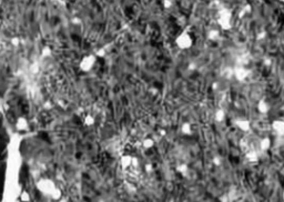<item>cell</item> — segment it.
Segmentation results:
<instances>
[{
    "mask_svg": "<svg viewBox=\"0 0 284 202\" xmlns=\"http://www.w3.org/2000/svg\"><path fill=\"white\" fill-rule=\"evenodd\" d=\"M233 124L238 128L239 130H241L242 132H250L252 130L251 127V122L249 121L246 118L243 117H238L233 119Z\"/></svg>",
    "mask_w": 284,
    "mask_h": 202,
    "instance_id": "6",
    "label": "cell"
},
{
    "mask_svg": "<svg viewBox=\"0 0 284 202\" xmlns=\"http://www.w3.org/2000/svg\"><path fill=\"white\" fill-rule=\"evenodd\" d=\"M30 199H31V197H30V194L27 191H21L20 192L19 200H21V201H30Z\"/></svg>",
    "mask_w": 284,
    "mask_h": 202,
    "instance_id": "21",
    "label": "cell"
},
{
    "mask_svg": "<svg viewBox=\"0 0 284 202\" xmlns=\"http://www.w3.org/2000/svg\"><path fill=\"white\" fill-rule=\"evenodd\" d=\"M82 122L85 127H92L93 124L96 123V117L93 115H91V113H87L82 119Z\"/></svg>",
    "mask_w": 284,
    "mask_h": 202,
    "instance_id": "16",
    "label": "cell"
},
{
    "mask_svg": "<svg viewBox=\"0 0 284 202\" xmlns=\"http://www.w3.org/2000/svg\"><path fill=\"white\" fill-rule=\"evenodd\" d=\"M282 199L284 200V190H283V192H282Z\"/></svg>",
    "mask_w": 284,
    "mask_h": 202,
    "instance_id": "30",
    "label": "cell"
},
{
    "mask_svg": "<svg viewBox=\"0 0 284 202\" xmlns=\"http://www.w3.org/2000/svg\"><path fill=\"white\" fill-rule=\"evenodd\" d=\"M245 159L249 161V162H257L259 161V154L255 150H249L246 153H245Z\"/></svg>",
    "mask_w": 284,
    "mask_h": 202,
    "instance_id": "15",
    "label": "cell"
},
{
    "mask_svg": "<svg viewBox=\"0 0 284 202\" xmlns=\"http://www.w3.org/2000/svg\"><path fill=\"white\" fill-rule=\"evenodd\" d=\"M218 24H219V27L221 28L223 31H229V30H231L232 27H233V24H232V19H229V18L218 17Z\"/></svg>",
    "mask_w": 284,
    "mask_h": 202,
    "instance_id": "10",
    "label": "cell"
},
{
    "mask_svg": "<svg viewBox=\"0 0 284 202\" xmlns=\"http://www.w3.org/2000/svg\"><path fill=\"white\" fill-rule=\"evenodd\" d=\"M222 75H223L224 79H226V80H230L232 77H234V70H233V68L225 67V68L222 70Z\"/></svg>",
    "mask_w": 284,
    "mask_h": 202,
    "instance_id": "18",
    "label": "cell"
},
{
    "mask_svg": "<svg viewBox=\"0 0 284 202\" xmlns=\"http://www.w3.org/2000/svg\"><path fill=\"white\" fill-rule=\"evenodd\" d=\"M271 129L275 136L284 137V120H274L271 123Z\"/></svg>",
    "mask_w": 284,
    "mask_h": 202,
    "instance_id": "8",
    "label": "cell"
},
{
    "mask_svg": "<svg viewBox=\"0 0 284 202\" xmlns=\"http://www.w3.org/2000/svg\"><path fill=\"white\" fill-rule=\"evenodd\" d=\"M256 110L261 115H267L271 110V106L265 99H260L256 103Z\"/></svg>",
    "mask_w": 284,
    "mask_h": 202,
    "instance_id": "9",
    "label": "cell"
},
{
    "mask_svg": "<svg viewBox=\"0 0 284 202\" xmlns=\"http://www.w3.org/2000/svg\"><path fill=\"white\" fill-rule=\"evenodd\" d=\"M225 118H226V112L224 111V109L219 108V109L215 110V112H214V120L216 122L221 123V122H223L225 120Z\"/></svg>",
    "mask_w": 284,
    "mask_h": 202,
    "instance_id": "13",
    "label": "cell"
},
{
    "mask_svg": "<svg viewBox=\"0 0 284 202\" xmlns=\"http://www.w3.org/2000/svg\"><path fill=\"white\" fill-rule=\"evenodd\" d=\"M245 16H246V12H245V10L243 9V8H241V10H239V12H238V17L240 18V19H242V18H244Z\"/></svg>",
    "mask_w": 284,
    "mask_h": 202,
    "instance_id": "28",
    "label": "cell"
},
{
    "mask_svg": "<svg viewBox=\"0 0 284 202\" xmlns=\"http://www.w3.org/2000/svg\"><path fill=\"white\" fill-rule=\"evenodd\" d=\"M259 146H260V149L262 152H266V151L270 150V148L272 146V140L269 137H264V138H262L260 140Z\"/></svg>",
    "mask_w": 284,
    "mask_h": 202,
    "instance_id": "11",
    "label": "cell"
},
{
    "mask_svg": "<svg viewBox=\"0 0 284 202\" xmlns=\"http://www.w3.org/2000/svg\"><path fill=\"white\" fill-rule=\"evenodd\" d=\"M51 1H58V0H51Z\"/></svg>",
    "mask_w": 284,
    "mask_h": 202,
    "instance_id": "32",
    "label": "cell"
},
{
    "mask_svg": "<svg viewBox=\"0 0 284 202\" xmlns=\"http://www.w3.org/2000/svg\"><path fill=\"white\" fill-rule=\"evenodd\" d=\"M162 6L164 7V9H170L173 6L172 0H162Z\"/></svg>",
    "mask_w": 284,
    "mask_h": 202,
    "instance_id": "23",
    "label": "cell"
},
{
    "mask_svg": "<svg viewBox=\"0 0 284 202\" xmlns=\"http://www.w3.org/2000/svg\"><path fill=\"white\" fill-rule=\"evenodd\" d=\"M41 54L42 57H44V58H48V57L51 56V48L50 47H44L41 50Z\"/></svg>",
    "mask_w": 284,
    "mask_h": 202,
    "instance_id": "22",
    "label": "cell"
},
{
    "mask_svg": "<svg viewBox=\"0 0 284 202\" xmlns=\"http://www.w3.org/2000/svg\"><path fill=\"white\" fill-rule=\"evenodd\" d=\"M280 3H284V0H279Z\"/></svg>",
    "mask_w": 284,
    "mask_h": 202,
    "instance_id": "31",
    "label": "cell"
},
{
    "mask_svg": "<svg viewBox=\"0 0 284 202\" xmlns=\"http://www.w3.org/2000/svg\"><path fill=\"white\" fill-rule=\"evenodd\" d=\"M30 127V122L28 120V118H26L24 116H19L15 121V128L17 129V131L19 132H24L27 131Z\"/></svg>",
    "mask_w": 284,
    "mask_h": 202,
    "instance_id": "7",
    "label": "cell"
},
{
    "mask_svg": "<svg viewBox=\"0 0 284 202\" xmlns=\"http://www.w3.org/2000/svg\"><path fill=\"white\" fill-rule=\"evenodd\" d=\"M233 70H234V78L239 82H244L249 78V75H250V70L245 66H242V65H238L236 67H234Z\"/></svg>",
    "mask_w": 284,
    "mask_h": 202,
    "instance_id": "5",
    "label": "cell"
},
{
    "mask_svg": "<svg viewBox=\"0 0 284 202\" xmlns=\"http://www.w3.org/2000/svg\"><path fill=\"white\" fill-rule=\"evenodd\" d=\"M193 38H192L191 34L187 30L180 32L174 39V44L180 50H188L193 46Z\"/></svg>",
    "mask_w": 284,
    "mask_h": 202,
    "instance_id": "3",
    "label": "cell"
},
{
    "mask_svg": "<svg viewBox=\"0 0 284 202\" xmlns=\"http://www.w3.org/2000/svg\"><path fill=\"white\" fill-rule=\"evenodd\" d=\"M222 162H223V158L220 156H215L212 158V163H213V166L215 167H220L222 164Z\"/></svg>",
    "mask_w": 284,
    "mask_h": 202,
    "instance_id": "20",
    "label": "cell"
},
{
    "mask_svg": "<svg viewBox=\"0 0 284 202\" xmlns=\"http://www.w3.org/2000/svg\"><path fill=\"white\" fill-rule=\"evenodd\" d=\"M36 185L38 191L41 194L50 198L51 200H60L61 197H62V192H61L60 188L57 185V183L51 178H48V177L40 178L39 180L37 181Z\"/></svg>",
    "mask_w": 284,
    "mask_h": 202,
    "instance_id": "1",
    "label": "cell"
},
{
    "mask_svg": "<svg viewBox=\"0 0 284 202\" xmlns=\"http://www.w3.org/2000/svg\"><path fill=\"white\" fill-rule=\"evenodd\" d=\"M219 200H220V201H223V202H228V201H230V197H229L228 193H225V194L219 197Z\"/></svg>",
    "mask_w": 284,
    "mask_h": 202,
    "instance_id": "27",
    "label": "cell"
},
{
    "mask_svg": "<svg viewBox=\"0 0 284 202\" xmlns=\"http://www.w3.org/2000/svg\"><path fill=\"white\" fill-rule=\"evenodd\" d=\"M188 68H189V70H191V71L192 70H195V69H197V65H195L194 62H192V64L189 65V67H188Z\"/></svg>",
    "mask_w": 284,
    "mask_h": 202,
    "instance_id": "29",
    "label": "cell"
},
{
    "mask_svg": "<svg viewBox=\"0 0 284 202\" xmlns=\"http://www.w3.org/2000/svg\"><path fill=\"white\" fill-rule=\"evenodd\" d=\"M243 9L245 10V12H246V15H250L251 12H252V10H253V8H252V6L250 5V3H246V5H244L243 6Z\"/></svg>",
    "mask_w": 284,
    "mask_h": 202,
    "instance_id": "25",
    "label": "cell"
},
{
    "mask_svg": "<svg viewBox=\"0 0 284 202\" xmlns=\"http://www.w3.org/2000/svg\"><path fill=\"white\" fill-rule=\"evenodd\" d=\"M263 65H264L265 67H270L272 65V59L270 58V57H265V58L263 59Z\"/></svg>",
    "mask_w": 284,
    "mask_h": 202,
    "instance_id": "26",
    "label": "cell"
},
{
    "mask_svg": "<svg viewBox=\"0 0 284 202\" xmlns=\"http://www.w3.org/2000/svg\"><path fill=\"white\" fill-rule=\"evenodd\" d=\"M98 57L96 54H87L85 56H82L80 58L78 62V68L81 72L88 73L90 71H92V69L95 68V66L97 65Z\"/></svg>",
    "mask_w": 284,
    "mask_h": 202,
    "instance_id": "2",
    "label": "cell"
},
{
    "mask_svg": "<svg viewBox=\"0 0 284 202\" xmlns=\"http://www.w3.org/2000/svg\"><path fill=\"white\" fill-rule=\"evenodd\" d=\"M220 36H221V32L219 29H210L208 31V39L210 41H216V40L220 39Z\"/></svg>",
    "mask_w": 284,
    "mask_h": 202,
    "instance_id": "14",
    "label": "cell"
},
{
    "mask_svg": "<svg viewBox=\"0 0 284 202\" xmlns=\"http://www.w3.org/2000/svg\"><path fill=\"white\" fill-rule=\"evenodd\" d=\"M175 170H177V172H179L180 174L185 175L188 172H189V166H188L187 163H180V164L177 166Z\"/></svg>",
    "mask_w": 284,
    "mask_h": 202,
    "instance_id": "19",
    "label": "cell"
},
{
    "mask_svg": "<svg viewBox=\"0 0 284 202\" xmlns=\"http://www.w3.org/2000/svg\"><path fill=\"white\" fill-rule=\"evenodd\" d=\"M154 144H156V141H154L152 138H146V139L142 140V142H141L142 148H144L146 150H150V149H152L153 147H154Z\"/></svg>",
    "mask_w": 284,
    "mask_h": 202,
    "instance_id": "17",
    "label": "cell"
},
{
    "mask_svg": "<svg viewBox=\"0 0 284 202\" xmlns=\"http://www.w3.org/2000/svg\"><path fill=\"white\" fill-rule=\"evenodd\" d=\"M120 167L122 170H131L133 168H138L139 166V160L137 157H133L131 154H123L120 158Z\"/></svg>",
    "mask_w": 284,
    "mask_h": 202,
    "instance_id": "4",
    "label": "cell"
},
{
    "mask_svg": "<svg viewBox=\"0 0 284 202\" xmlns=\"http://www.w3.org/2000/svg\"><path fill=\"white\" fill-rule=\"evenodd\" d=\"M266 38V32L265 31H261L256 34V40L257 41H263V40Z\"/></svg>",
    "mask_w": 284,
    "mask_h": 202,
    "instance_id": "24",
    "label": "cell"
},
{
    "mask_svg": "<svg viewBox=\"0 0 284 202\" xmlns=\"http://www.w3.org/2000/svg\"><path fill=\"white\" fill-rule=\"evenodd\" d=\"M180 131H181L182 134H184V136H191V134L193 133L192 124L188 121L183 122V123L181 124V127H180Z\"/></svg>",
    "mask_w": 284,
    "mask_h": 202,
    "instance_id": "12",
    "label": "cell"
}]
</instances>
